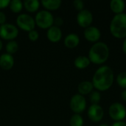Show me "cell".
Instances as JSON below:
<instances>
[{"label":"cell","mask_w":126,"mask_h":126,"mask_svg":"<svg viewBox=\"0 0 126 126\" xmlns=\"http://www.w3.org/2000/svg\"><path fill=\"white\" fill-rule=\"evenodd\" d=\"M114 80V74L109 66H101L94 72L92 78V84L94 89L98 92H106L113 85Z\"/></svg>","instance_id":"cell-1"},{"label":"cell","mask_w":126,"mask_h":126,"mask_svg":"<svg viewBox=\"0 0 126 126\" xmlns=\"http://www.w3.org/2000/svg\"><path fill=\"white\" fill-rule=\"evenodd\" d=\"M110 50L109 46L101 41L94 43L89 51L88 58L91 63L94 64L101 65L107 61L109 58Z\"/></svg>","instance_id":"cell-2"},{"label":"cell","mask_w":126,"mask_h":126,"mask_svg":"<svg viewBox=\"0 0 126 126\" xmlns=\"http://www.w3.org/2000/svg\"><path fill=\"white\" fill-rule=\"evenodd\" d=\"M111 34L116 38H126V13L114 15L109 26Z\"/></svg>","instance_id":"cell-3"},{"label":"cell","mask_w":126,"mask_h":126,"mask_svg":"<svg viewBox=\"0 0 126 126\" xmlns=\"http://www.w3.org/2000/svg\"><path fill=\"white\" fill-rule=\"evenodd\" d=\"M54 16L48 10H43L37 13L35 18V24L42 29H49L54 24Z\"/></svg>","instance_id":"cell-4"},{"label":"cell","mask_w":126,"mask_h":126,"mask_svg":"<svg viewBox=\"0 0 126 126\" xmlns=\"http://www.w3.org/2000/svg\"><path fill=\"white\" fill-rule=\"evenodd\" d=\"M109 114L114 122L123 121L126 117V108L120 103H114L109 106Z\"/></svg>","instance_id":"cell-5"},{"label":"cell","mask_w":126,"mask_h":126,"mask_svg":"<svg viewBox=\"0 0 126 126\" xmlns=\"http://www.w3.org/2000/svg\"><path fill=\"white\" fill-rule=\"evenodd\" d=\"M16 21L17 26L22 30L29 32L31 30H35V18H33L31 16L28 14L21 13L18 15V17L16 18Z\"/></svg>","instance_id":"cell-6"},{"label":"cell","mask_w":126,"mask_h":126,"mask_svg":"<svg viewBox=\"0 0 126 126\" xmlns=\"http://www.w3.org/2000/svg\"><path fill=\"white\" fill-rule=\"evenodd\" d=\"M69 106L71 110L75 114H80V113L83 112L86 108V100L84 96L76 94L73 95L70 100Z\"/></svg>","instance_id":"cell-7"},{"label":"cell","mask_w":126,"mask_h":126,"mask_svg":"<svg viewBox=\"0 0 126 126\" xmlns=\"http://www.w3.org/2000/svg\"><path fill=\"white\" fill-rule=\"evenodd\" d=\"M18 35L16 26L11 24H4L0 26V37L4 40L13 41Z\"/></svg>","instance_id":"cell-8"},{"label":"cell","mask_w":126,"mask_h":126,"mask_svg":"<svg viewBox=\"0 0 126 126\" xmlns=\"http://www.w3.org/2000/svg\"><path fill=\"white\" fill-rule=\"evenodd\" d=\"M77 22L78 25L83 28H87L91 26L93 22V15L92 12L89 10L83 9V10L78 12L77 15Z\"/></svg>","instance_id":"cell-9"},{"label":"cell","mask_w":126,"mask_h":126,"mask_svg":"<svg viewBox=\"0 0 126 126\" xmlns=\"http://www.w3.org/2000/svg\"><path fill=\"white\" fill-rule=\"evenodd\" d=\"M87 115L91 121L94 123H99L104 117V110L99 104L91 105L88 109Z\"/></svg>","instance_id":"cell-10"},{"label":"cell","mask_w":126,"mask_h":126,"mask_svg":"<svg viewBox=\"0 0 126 126\" xmlns=\"http://www.w3.org/2000/svg\"><path fill=\"white\" fill-rule=\"evenodd\" d=\"M84 38L91 43H97L101 37V32L100 29L95 26H90L84 30Z\"/></svg>","instance_id":"cell-11"},{"label":"cell","mask_w":126,"mask_h":126,"mask_svg":"<svg viewBox=\"0 0 126 126\" xmlns=\"http://www.w3.org/2000/svg\"><path fill=\"white\" fill-rule=\"evenodd\" d=\"M47 37L49 41L52 43H57L62 38V31L59 27L53 25L47 30Z\"/></svg>","instance_id":"cell-12"},{"label":"cell","mask_w":126,"mask_h":126,"mask_svg":"<svg viewBox=\"0 0 126 126\" xmlns=\"http://www.w3.org/2000/svg\"><path fill=\"white\" fill-rule=\"evenodd\" d=\"M14 65V58L12 55L4 53L0 56V67L4 70H10Z\"/></svg>","instance_id":"cell-13"},{"label":"cell","mask_w":126,"mask_h":126,"mask_svg":"<svg viewBox=\"0 0 126 126\" xmlns=\"http://www.w3.org/2000/svg\"><path fill=\"white\" fill-rule=\"evenodd\" d=\"M80 43V38L76 33L68 34L64 39V45L69 49H74L78 46Z\"/></svg>","instance_id":"cell-14"},{"label":"cell","mask_w":126,"mask_h":126,"mask_svg":"<svg viewBox=\"0 0 126 126\" xmlns=\"http://www.w3.org/2000/svg\"><path fill=\"white\" fill-rule=\"evenodd\" d=\"M110 8L115 15L120 14L124 13L126 3L123 0H111L110 2Z\"/></svg>","instance_id":"cell-15"},{"label":"cell","mask_w":126,"mask_h":126,"mask_svg":"<svg viewBox=\"0 0 126 126\" xmlns=\"http://www.w3.org/2000/svg\"><path fill=\"white\" fill-rule=\"evenodd\" d=\"M94 86L93 84L92 83V81H89V80H85V81H82L81 83H79L78 87V90L80 94L84 96L86 94H89L94 89Z\"/></svg>","instance_id":"cell-16"},{"label":"cell","mask_w":126,"mask_h":126,"mask_svg":"<svg viewBox=\"0 0 126 126\" xmlns=\"http://www.w3.org/2000/svg\"><path fill=\"white\" fill-rule=\"evenodd\" d=\"M91 63L89 58L87 56L80 55L78 56L74 61V65L77 69H84L87 68Z\"/></svg>","instance_id":"cell-17"},{"label":"cell","mask_w":126,"mask_h":126,"mask_svg":"<svg viewBox=\"0 0 126 126\" xmlns=\"http://www.w3.org/2000/svg\"><path fill=\"white\" fill-rule=\"evenodd\" d=\"M62 4L61 0H43L41 4L47 10H55L58 9Z\"/></svg>","instance_id":"cell-18"},{"label":"cell","mask_w":126,"mask_h":126,"mask_svg":"<svg viewBox=\"0 0 126 126\" xmlns=\"http://www.w3.org/2000/svg\"><path fill=\"white\" fill-rule=\"evenodd\" d=\"M40 1L38 0H26L23 4L27 11L30 13H34L37 11L40 7Z\"/></svg>","instance_id":"cell-19"},{"label":"cell","mask_w":126,"mask_h":126,"mask_svg":"<svg viewBox=\"0 0 126 126\" xmlns=\"http://www.w3.org/2000/svg\"><path fill=\"white\" fill-rule=\"evenodd\" d=\"M24 7L23 2L21 0H13L10 1L9 7L12 10V12L15 13H18L21 11L22 8Z\"/></svg>","instance_id":"cell-20"},{"label":"cell","mask_w":126,"mask_h":126,"mask_svg":"<svg viewBox=\"0 0 126 126\" xmlns=\"http://www.w3.org/2000/svg\"><path fill=\"white\" fill-rule=\"evenodd\" d=\"M84 123V120L80 114H74L69 120V126H83Z\"/></svg>","instance_id":"cell-21"},{"label":"cell","mask_w":126,"mask_h":126,"mask_svg":"<svg viewBox=\"0 0 126 126\" xmlns=\"http://www.w3.org/2000/svg\"><path fill=\"white\" fill-rule=\"evenodd\" d=\"M6 51L7 52V54H10V55H13V54H15L18 49V43L13 40V41H9L7 44H6Z\"/></svg>","instance_id":"cell-22"},{"label":"cell","mask_w":126,"mask_h":126,"mask_svg":"<svg viewBox=\"0 0 126 126\" xmlns=\"http://www.w3.org/2000/svg\"><path fill=\"white\" fill-rule=\"evenodd\" d=\"M116 80L120 87L126 89V72H122L119 73L117 76Z\"/></svg>","instance_id":"cell-23"},{"label":"cell","mask_w":126,"mask_h":126,"mask_svg":"<svg viewBox=\"0 0 126 126\" xmlns=\"http://www.w3.org/2000/svg\"><path fill=\"white\" fill-rule=\"evenodd\" d=\"M89 100L92 103V105L98 104L101 100V94L98 91H92L89 94Z\"/></svg>","instance_id":"cell-24"},{"label":"cell","mask_w":126,"mask_h":126,"mask_svg":"<svg viewBox=\"0 0 126 126\" xmlns=\"http://www.w3.org/2000/svg\"><path fill=\"white\" fill-rule=\"evenodd\" d=\"M39 37V34L37 30H31L30 32H28V38L31 41H35L38 39Z\"/></svg>","instance_id":"cell-25"},{"label":"cell","mask_w":126,"mask_h":126,"mask_svg":"<svg viewBox=\"0 0 126 126\" xmlns=\"http://www.w3.org/2000/svg\"><path fill=\"white\" fill-rule=\"evenodd\" d=\"M73 6L77 10L80 12L84 8V2L82 0H75L73 1Z\"/></svg>","instance_id":"cell-26"},{"label":"cell","mask_w":126,"mask_h":126,"mask_svg":"<svg viewBox=\"0 0 126 126\" xmlns=\"http://www.w3.org/2000/svg\"><path fill=\"white\" fill-rule=\"evenodd\" d=\"M10 2V0H0V9H4L9 7Z\"/></svg>","instance_id":"cell-27"},{"label":"cell","mask_w":126,"mask_h":126,"mask_svg":"<svg viewBox=\"0 0 126 126\" xmlns=\"http://www.w3.org/2000/svg\"><path fill=\"white\" fill-rule=\"evenodd\" d=\"M54 24H55V26L60 27L63 24V20L61 17H56L55 18H54Z\"/></svg>","instance_id":"cell-28"},{"label":"cell","mask_w":126,"mask_h":126,"mask_svg":"<svg viewBox=\"0 0 126 126\" xmlns=\"http://www.w3.org/2000/svg\"><path fill=\"white\" fill-rule=\"evenodd\" d=\"M6 19H7V16H6L5 13L0 11V26L5 24Z\"/></svg>","instance_id":"cell-29"},{"label":"cell","mask_w":126,"mask_h":126,"mask_svg":"<svg viewBox=\"0 0 126 126\" xmlns=\"http://www.w3.org/2000/svg\"><path fill=\"white\" fill-rule=\"evenodd\" d=\"M111 126H126V123L124 121H118V122H114Z\"/></svg>","instance_id":"cell-30"},{"label":"cell","mask_w":126,"mask_h":126,"mask_svg":"<svg viewBox=\"0 0 126 126\" xmlns=\"http://www.w3.org/2000/svg\"><path fill=\"white\" fill-rule=\"evenodd\" d=\"M122 49H123V53L126 55V38H124V41L123 42V44H122Z\"/></svg>","instance_id":"cell-31"},{"label":"cell","mask_w":126,"mask_h":126,"mask_svg":"<svg viewBox=\"0 0 126 126\" xmlns=\"http://www.w3.org/2000/svg\"><path fill=\"white\" fill-rule=\"evenodd\" d=\"M121 98L123 99V101L126 102V89H124V90L121 92Z\"/></svg>","instance_id":"cell-32"},{"label":"cell","mask_w":126,"mask_h":126,"mask_svg":"<svg viewBox=\"0 0 126 126\" xmlns=\"http://www.w3.org/2000/svg\"><path fill=\"white\" fill-rule=\"evenodd\" d=\"M2 47H3V44H2V41L0 40V50L2 49Z\"/></svg>","instance_id":"cell-33"},{"label":"cell","mask_w":126,"mask_h":126,"mask_svg":"<svg viewBox=\"0 0 126 126\" xmlns=\"http://www.w3.org/2000/svg\"><path fill=\"white\" fill-rule=\"evenodd\" d=\"M109 126V125H107V124H106V123H103V124H100V126Z\"/></svg>","instance_id":"cell-34"}]
</instances>
